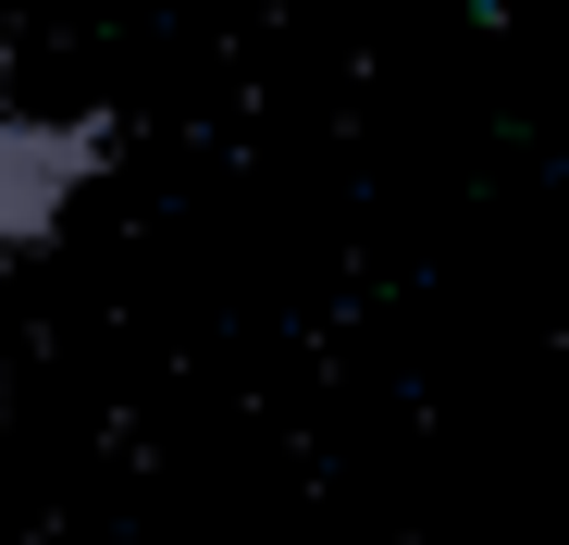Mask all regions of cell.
Instances as JSON below:
<instances>
[{
    "instance_id": "cell-1",
    "label": "cell",
    "mask_w": 569,
    "mask_h": 545,
    "mask_svg": "<svg viewBox=\"0 0 569 545\" xmlns=\"http://www.w3.org/2000/svg\"><path fill=\"white\" fill-rule=\"evenodd\" d=\"M100 161H112V125L100 112H13V100H0V260H26L87 199Z\"/></svg>"
}]
</instances>
